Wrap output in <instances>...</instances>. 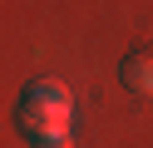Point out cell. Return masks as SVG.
<instances>
[{"label": "cell", "mask_w": 153, "mask_h": 148, "mask_svg": "<svg viewBox=\"0 0 153 148\" xmlns=\"http://www.w3.org/2000/svg\"><path fill=\"white\" fill-rule=\"evenodd\" d=\"M119 79H123V89L128 94H138V99H153V49H128L123 54V64H119Z\"/></svg>", "instance_id": "1"}, {"label": "cell", "mask_w": 153, "mask_h": 148, "mask_svg": "<svg viewBox=\"0 0 153 148\" xmlns=\"http://www.w3.org/2000/svg\"><path fill=\"white\" fill-rule=\"evenodd\" d=\"M25 99H40V104L69 109V89H64L59 79H30V84H25Z\"/></svg>", "instance_id": "3"}, {"label": "cell", "mask_w": 153, "mask_h": 148, "mask_svg": "<svg viewBox=\"0 0 153 148\" xmlns=\"http://www.w3.org/2000/svg\"><path fill=\"white\" fill-rule=\"evenodd\" d=\"M20 128L25 133H59L69 128V109H54V104H40V99H25L20 104Z\"/></svg>", "instance_id": "2"}, {"label": "cell", "mask_w": 153, "mask_h": 148, "mask_svg": "<svg viewBox=\"0 0 153 148\" xmlns=\"http://www.w3.org/2000/svg\"><path fill=\"white\" fill-rule=\"evenodd\" d=\"M30 148H74V143H69V128H59V133H35Z\"/></svg>", "instance_id": "4"}]
</instances>
